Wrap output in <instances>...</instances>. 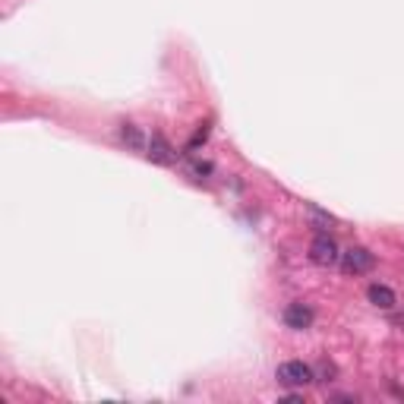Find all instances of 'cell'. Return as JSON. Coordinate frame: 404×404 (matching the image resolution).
Returning a JSON list of instances; mask_svg holds the SVG:
<instances>
[{"mask_svg": "<svg viewBox=\"0 0 404 404\" xmlns=\"http://www.w3.org/2000/svg\"><path fill=\"white\" fill-rule=\"evenodd\" d=\"M341 272L345 275H367L369 268L376 266V256L369 250H363V246H351V250L341 253Z\"/></svg>", "mask_w": 404, "mask_h": 404, "instance_id": "cell-1", "label": "cell"}, {"mask_svg": "<svg viewBox=\"0 0 404 404\" xmlns=\"http://www.w3.org/2000/svg\"><path fill=\"white\" fill-rule=\"evenodd\" d=\"M275 376H278L281 386H309V382L316 379L313 369L307 367V363L300 360H287V363H278V369H275Z\"/></svg>", "mask_w": 404, "mask_h": 404, "instance_id": "cell-2", "label": "cell"}, {"mask_svg": "<svg viewBox=\"0 0 404 404\" xmlns=\"http://www.w3.org/2000/svg\"><path fill=\"white\" fill-rule=\"evenodd\" d=\"M281 319H285V326H287V328H294V332H303V328L313 326L316 313H313V307H309V303L294 300V303H287V307H285Z\"/></svg>", "mask_w": 404, "mask_h": 404, "instance_id": "cell-3", "label": "cell"}, {"mask_svg": "<svg viewBox=\"0 0 404 404\" xmlns=\"http://www.w3.org/2000/svg\"><path fill=\"white\" fill-rule=\"evenodd\" d=\"M309 259L316 262V266H322V268H328V266H335V262L341 259V253H338V244H335L328 234H319V237L313 240V246H309Z\"/></svg>", "mask_w": 404, "mask_h": 404, "instance_id": "cell-4", "label": "cell"}, {"mask_svg": "<svg viewBox=\"0 0 404 404\" xmlns=\"http://www.w3.org/2000/svg\"><path fill=\"white\" fill-rule=\"evenodd\" d=\"M149 161H155V165H171L174 161V149H171V143H167L161 133H152V139H149Z\"/></svg>", "mask_w": 404, "mask_h": 404, "instance_id": "cell-5", "label": "cell"}, {"mask_svg": "<svg viewBox=\"0 0 404 404\" xmlns=\"http://www.w3.org/2000/svg\"><path fill=\"white\" fill-rule=\"evenodd\" d=\"M367 297H369L373 307H379V309H392L395 303H398V300H395V291H392V287H386V285H369Z\"/></svg>", "mask_w": 404, "mask_h": 404, "instance_id": "cell-6", "label": "cell"}, {"mask_svg": "<svg viewBox=\"0 0 404 404\" xmlns=\"http://www.w3.org/2000/svg\"><path fill=\"white\" fill-rule=\"evenodd\" d=\"M120 136H124V143L130 145V149H143V133L136 130V124H124Z\"/></svg>", "mask_w": 404, "mask_h": 404, "instance_id": "cell-7", "label": "cell"}]
</instances>
